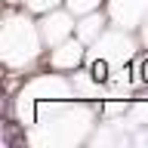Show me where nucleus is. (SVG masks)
I'll return each mask as SVG.
<instances>
[{
  "label": "nucleus",
  "mask_w": 148,
  "mask_h": 148,
  "mask_svg": "<svg viewBox=\"0 0 148 148\" xmlns=\"http://www.w3.org/2000/svg\"><path fill=\"white\" fill-rule=\"evenodd\" d=\"M71 3V9L74 12H86V9H92L96 6V0H68Z\"/></svg>",
  "instance_id": "f257e3e1"
}]
</instances>
